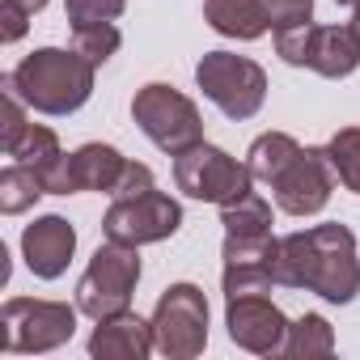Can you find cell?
<instances>
[{"label": "cell", "instance_id": "cell-1", "mask_svg": "<svg viewBox=\"0 0 360 360\" xmlns=\"http://www.w3.org/2000/svg\"><path fill=\"white\" fill-rule=\"evenodd\" d=\"M271 276L284 288H305V292H318L330 305H347L360 292L356 233L339 221L288 233V238L276 242Z\"/></svg>", "mask_w": 360, "mask_h": 360}, {"label": "cell", "instance_id": "cell-2", "mask_svg": "<svg viewBox=\"0 0 360 360\" xmlns=\"http://www.w3.org/2000/svg\"><path fill=\"white\" fill-rule=\"evenodd\" d=\"M94 72L98 64H89L77 47L64 51V47H39L30 51L9 77H5V89L18 94L30 110L39 115H72L89 102L94 94Z\"/></svg>", "mask_w": 360, "mask_h": 360}, {"label": "cell", "instance_id": "cell-3", "mask_svg": "<svg viewBox=\"0 0 360 360\" xmlns=\"http://www.w3.org/2000/svg\"><path fill=\"white\" fill-rule=\"evenodd\" d=\"M77 305L68 301H39V297H9L0 309V352L9 356H39L56 352L77 335Z\"/></svg>", "mask_w": 360, "mask_h": 360}, {"label": "cell", "instance_id": "cell-4", "mask_svg": "<svg viewBox=\"0 0 360 360\" xmlns=\"http://www.w3.org/2000/svg\"><path fill=\"white\" fill-rule=\"evenodd\" d=\"M136 284H140V246L106 238V246L94 250L85 276L77 280V309L94 322L115 318V314L131 309Z\"/></svg>", "mask_w": 360, "mask_h": 360}, {"label": "cell", "instance_id": "cell-5", "mask_svg": "<svg viewBox=\"0 0 360 360\" xmlns=\"http://www.w3.org/2000/svg\"><path fill=\"white\" fill-rule=\"evenodd\" d=\"M131 119L136 127L169 157L187 153L195 144H204V119H200V106L174 85H161V81H148L144 89H136L131 98Z\"/></svg>", "mask_w": 360, "mask_h": 360}, {"label": "cell", "instance_id": "cell-6", "mask_svg": "<svg viewBox=\"0 0 360 360\" xmlns=\"http://www.w3.org/2000/svg\"><path fill=\"white\" fill-rule=\"evenodd\" d=\"M174 183L183 195H191L200 204L229 208L255 191V174L233 153H225L217 144H195V148L174 157Z\"/></svg>", "mask_w": 360, "mask_h": 360}, {"label": "cell", "instance_id": "cell-7", "mask_svg": "<svg viewBox=\"0 0 360 360\" xmlns=\"http://www.w3.org/2000/svg\"><path fill=\"white\" fill-rule=\"evenodd\" d=\"M195 85L229 119H250L267 102V72H263V64H255L246 56H233V51H208V56H200Z\"/></svg>", "mask_w": 360, "mask_h": 360}, {"label": "cell", "instance_id": "cell-8", "mask_svg": "<svg viewBox=\"0 0 360 360\" xmlns=\"http://www.w3.org/2000/svg\"><path fill=\"white\" fill-rule=\"evenodd\" d=\"M153 339L165 360H195L208 347V297L200 284H169L153 305Z\"/></svg>", "mask_w": 360, "mask_h": 360}, {"label": "cell", "instance_id": "cell-9", "mask_svg": "<svg viewBox=\"0 0 360 360\" xmlns=\"http://www.w3.org/2000/svg\"><path fill=\"white\" fill-rule=\"evenodd\" d=\"M183 225V204L165 191H144L136 200H115L102 217V233L110 242H127V246H153L178 233Z\"/></svg>", "mask_w": 360, "mask_h": 360}, {"label": "cell", "instance_id": "cell-10", "mask_svg": "<svg viewBox=\"0 0 360 360\" xmlns=\"http://www.w3.org/2000/svg\"><path fill=\"white\" fill-rule=\"evenodd\" d=\"M335 183L339 178L326 161V148H301V157L271 183V195H276V208L288 217H318L330 204Z\"/></svg>", "mask_w": 360, "mask_h": 360}, {"label": "cell", "instance_id": "cell-11", "mask_svg": "<svg viewBox=\"0 0 360 360\" xmlns=\"http://www.w3.org/2000/svg\"><path fill=\"white\" fill-rule=\"evenodd\" d=\"M225 326H229V339L255 356H280L288 339V318L267 292L225 297Z\"/></svg>", "mask_w": 360, "mask_h": 360}, {"label": "cell", "instance_id": "cell-12", "mask_svg": "<svg viewBox=\"0 0 360 360\" xmlns=\"http://www.w3.org/2000/svg\"><path fill=\"white\" fill-rule=\"evenodd\" d=\"M77 255V229L64 217H39L22 229V259L39 280H60Z\"/></svg>", "mask_w": 360, "mask_h": 360}, {"label": "cell", "instance_id": "cell-13", "mask_svg": "<svg viewBox=\"0 0 360 360\" xmlns=\"http://www.w3.org/2000/svg\"><path fill=\"white\" fill-rule=\"evenodd\" d=\"M148 352H157L153 318L144 322L131 309H123L115 318H102L89 335V356L94 360H144Z\"/></svg>", "mask_w": 360, "mask_h": 360}, {"label": "cell", "instance_id": "cell-14", "mask_svg": "<svg viewBox=\"0 0 360 360\" xmlns=\"http://www.w3.org/2000/svg\"><path fill=\"white\" fill-rule=\"evenodd\" d=\"M318 77L326 81H343L360 68V34L352 30V22L343 26H318L314 34V64H309Z\"/></svg>", "mask_w": 360, "mask_h": 360}, {"label": "cell", "instance_id": "cell-15", "mask_svg": "<svg viewBox=\"0 0 360 360\" xmlns=\"http://www.w3.org/2000/svg\"><path fill=\"white\" fill-rule=\"evenodd\" d=\"M204 22L238 43H255L271 30L263 0H204Z\"/></svg>", "mask_w": 360, "mask_h": 360}, {"label": "cell", "instance_id": "cell-16", "mask_svg": "<svg viewBox=\"0 0 360 360\" xmlns=\"http://www.w3.org/2000/svg\"><path fill=\"white\" fill-rule=\"evenodd\" d=\"M72 165H77V187L81 191H102L110 195L115 183H119V174L127 165V157L115 148V144H102V140H89L72 153Z\"/></svg>", "mask_w": 360, "mask_h": 360}, {"label": "cell", "instance_id": "cell-17", "mask_svg": "<svg viewBox=\"0 0 360 360\" xmlns=\"http://www.w3.org/2000/svg\"><path fill=\"white\" fill-rule=\"evenodd\" d=\"M297 157H301V144H297L288 131H263V136L250 144L246 165H250V174H255V183H267V187H271Z\"/></svg>", "mask_w": 360, "mask_h": 360}, {"label": "cell", "instance_id": "cell-18", "mask_svg": "<svg viewBox=\"0 0 360 360\" xmlns=\"http://www.w3.org/2000/svg\"><path fill=\"white\" fill-rule=\"evenodd\" d=\"M39 195H47V187H43V178H39L34 165L13 161V165L0 169V212H5V217L30 212L39 204Z\"/></svg>", "mask_w": 360, "mask_h": 360}, {"label": "cell", "instance_id": "cell-19", "mask_svg": "<svg viewBox=\"0 0 360 360\" xmlns=\"http://www.w3.org/2000/svg\"><path fill=\"white\" fill-rule=\"evenodd\" d=\"M330 352H335V330L322 314H301L297 322H288V339H284L288 360H318Z\"/></svg>", "mask_w": 360, "mask_h": 360}, {"label": "cell", "instance_id": "cell-20", "mask_svg": "<svg viewBox=\"0 0 360 360\" xmlns=\"http://www.w3.org/2000/svg\"><path fill=\"white\" fill-rule=\"evenodd\" d=\"M221 225H225V233H238V238H263V233H271V204L259 191H250L246 200L221 208Z\"/></svg>", "mask_w": 360, "mask_h": 360}, {"label": "cell", "instance_id": "cell-21", "mask_svg": "<svg viewBox=\"0 0 360 360\" xmlns=\"http://www.w3.org/2000/svg\"><path fill=\"white\" fill-rule=\"evenodd\" d=\"M326 161H330L339 183L352 195H360V127H339L326 140Z\"/></svg>", "mask_w": 360, "mask_h": 360}, {"label": "cell", "instance_id": "cell-22", "mask_svg": "<svg viewBox=\"0 0 360 360\" xmlns=\"http://www.w3.org/2000/svg\"><path fill=\"white\" fill-rule=\"evenodd\" d=\"M119 43H123V34H119L115 22H94V26H77V30H72V47H77L89 64H106V60L119 51Z\"/></svg>", "mask_w": 360, "mask_h": 360}, {"label": "cell", "instance_id": "cell-23", "mask_svg": "<svg viewBox=\"0 0 360 360\" xmlns=\"http://www.w3.org/2000/svg\"><path fill=\"white\" fill-rule=\"evenodd\" d=\"M276 276L267 263H225V276H221V288L225 297H250V292H271Z\"/></svg>", "mask_w": 360, "mask_h": 360}, {"label": "cell", "instance_id": "cell-24", "mask_svg": "<svg viewBox=\"0 0 360 360\" xmlns=\"http://www.w3.org/2000/svg\"><path fill=\"white\" fill-rule=\"evenodd\" d=\"M56 153H64V148H60V136H56L51 127H43V123H30V127L22 131V140L9 148L13 161H26V165H34V169L47 165Z\"/></svg>", "mask_w": 360, "mask_h": 360}, {"label": "cell", "instance_id": "cell-25", "mask_svg": "<svg viewBox=\"0 0 360 360\" xmlns=\"http://www.w3.org/2000/svg\"><path fill=\"white\" fill-rule=\"evenodd\" d=\"M314 34H318L314 22L292 26V30H280V34H276V56H280L284 64H292V68H309V64H314Z\"/></svg>", "mask_w": 360, "mask_h": 360}, {"label": "cell", "instance_id": "cell-26", "mask_svg": "<svg viewBox=\"0 0 360 360\" xmlns=\"http://www.w3.org/2000/svg\"><path fill=\"white\" fill-rule=\"evenodd\" d=\"M276 242H280V238H271V233H263V238H238V233H225L221 259H225V263H267V267H271Z\"/></svg>", "mask_w": 360, "mask_h": 360}, {"label": "cell", "instance_id": "cell-27", "mask_svg": "<svg viewBox=\"0 0 360 360\" xmlns=\"http://www.w3.org/2000/svg\"><path fill=\"white\" fill-rule=\"evenodd\" d=\"M127 9V0H64V18L68 26H94V22H115L123 18Z\"/></svg>", "mask_w": 360, "mask_h": 360}, {"label": "cell", "instance_id": "cell-28", "mask_svg": "<svg viewBox=\"0 0 360 360\" xmlns=\"http://www.w3.org/2000/svg\"><path fill=\"white\" fill-rule=\"evenodd\" d=\"M39 178L47 195H77V165H72V153H56L47 165H39Z\"/></svg>", "mask_w": 360, "mask_h": 360}, {"label": "cell", "instance_id": "cell-29", "mask_svg": "<svg viewBox=\"0 0 360 360\" xmlns=\"http://www.w3.org/2000/svg\"><path fill=\"white\" fill-rule=\"evenodd\" d=\"M263 9H267V22L276 34L314 22V0H263Z\"/></svg>", "mask_w": 360, "mask_h": 360}, {"label": "cell", "instance_id": "cell-30", "mask_svg": "<svg viewBox=\"0 0 360 360\" xmlns=\"http://www.w3.org/2000/svg\"><path fill=\"white\" fill-rule=\"evenodd\" d=\"M26 110H30V106H26L18 94L5 89V115H0V119H5V123H0V148H5V153H9V148L22 140V131L30 127V115H26Z\"/></svg>", "mask_w": 360, "mask_h": 360}, {"label": "cell", "instance_id": "cell-31", "mask_svg": "<svg viewBox=\"0 0 360 360\" xmlns=\"http://www.w3.org/2000/svg\"><path fill=\"white\" fill-rule=\"evenodd\" d=\"M153 187H157L153 169H148L144 161H127L123 174H119V183H115V191H110V200H136V195H144V191H153Z\"/></svg>", "mask_w": 360, "mask_h": 360}, {"label": "cell", "instance_id": "cell-32", "mask_svg": "<svg viewBox=\"0 0 360 360\" xmlns=\"http://www.w3.org/2000/svg\"><path fill=\"white\" fill-rule=\"evenodd\" d=\"M26 30H30V13L22 5H13V0H5L0 5V43H18V39H26Z\"/></svg>", "mask_w": 360, "mask_h": 360}, {"label": "cell", "instance_id": "cell-33", "mask_svg": "<svg viewBox=\"0 0 360 360\" xmlns=\"http://www.w3.org/2000/svg\"><path fill=\"white\" fill-rule=\"evenodd\" d=\"M13 5H22V9L34 18V13H43V9H47V0H13Z\"/></svg>", "mask_w": 360, "mask_h": 360}, {"label": "cell", "instance_id": "cell-34", "mask_svg": "<svg viewBox=\"0 0 360 360\" xmlns=\"http://www.w3.org/2000/svg\"><path fill=\"white\" fill-rule=\"evenodd\" d=\"M335 5H343V9H352V13H360V0H335Z\"/></svg>", "mask_w": 360, "mask_h": 360}, {"label": "cell", "instance_id": "cell-35", "mask_svg": "<svg viewBox=\"0 0 360 360\" xmlns=\"http://www.w3.org/2000/svg\"><path fill=\"white\" fill-rule=\"evenodd\" d=\"M352 30H356V34H360V13H352Z\"/></svg>", "mask_w": 360, "mask_h": 360}]
</instances>
